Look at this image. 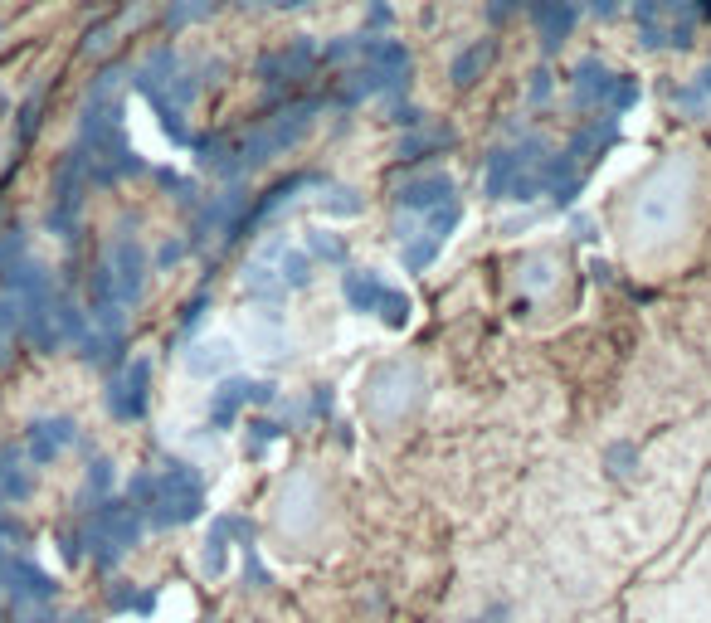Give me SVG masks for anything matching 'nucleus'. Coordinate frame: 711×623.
<instances>
[{
  "label": "nucleus",
  "instance_id": "7ed1b4c3",
  "mask_svg": "<svg viewBox=\"0 0 711 623\" xmlns=\"http://www.w3.org/2000/svg\"><path fill=\"white\" fill-rule=\"evenodd\" d=\"M0 594H10V599L25 604V609H44V604L59 594V585L39 570L35 560H5V565H0Z\"/></svg>",
  "mask_w": 711,
  "mask_h": 623
},
{
  "label": "nucleus",
  "instance_id": "20e7f679",
  "mask_svg": "<svg viewBox=\"0 0 711 623\" xmlns=\"http://www.w3.org/2000/svg\"><path fill=\"white\" fill-rule=\"evenodd\" d=\"M225 555H229V531H225V516H220V521H215V531H210V541H205L200 565H205L210 575H225Z\"/></svg>",
  "mask_w": 711,
  "mask_h": 623
},
{
  "label": "nucleus",
  "instance_id": "0eeeda50",
  "mask_svg": "<svg viewBox=\"0 0 711 623\" xmlns=\"http://www.w3.org/2000/svg\"><path fill=\"white\" fill-rule=\"evenodd\" d=\"M707 497H711V482H707Z\"/></svg>",
  "mask_w": 711,
  "mask_h": 623
},
{
  "label": "nucleus",
  "instance_id": "f03ea898",
  "mask_svg": "<svg viewBox=\"0 0 711 623\" xmlns=\"http://www.w3.org/2000/svg\"><path fill=\"white\" fill-rule=\"evenodd\" d=\"M137 536H142V507H108V512H98V521L88 526L83 541L93 546L98 565H117L137 546Z\"/></svg>",
  "mask_w": 711,
  "mask_h": 623
},
{
  "label": "nucleus",
  "instance_id": "39448f33",
  "mask_svg": "<svg viewBox=\"0 0 711 623\" xmlns=\"http://www.w3.org/2000/svg\"><path fill=\"white\" fill-rule=\"evenodd\" d=\"M512 619V599H497L487 614H478V619H468V623H507Z\"/></svg>",
  "mask_w": 711,
  "mask_h": 623
},
{
  "label": "nucleus",
  "instance_id": "423d86ee",
  "mask_svg": "<svg viewBox=\"0 0 711 623\" xmlns=\"http://www.w3.org/2000/svg\"><path fill=\"white\" fill-rule=\"evenodd\" d=\"M629 458H634V453H629L624 443H619V448L609 453V463H614V477H629V473H634V468H629Z\"/></svg>",
  "mask_w": 711,
  "mask_h": 623
},
{
  "label": "nucleus",
  "instance_id": "f257e3e1",
  "mask_svg": "<svg viewBox=\"0 0 711 623\" xmlns=\"http://www.w3.org/2000/svg\"><path fill=\"white\" fill-rule=\"evenodd\" d=\"M147 512L156 526H186V521H195L205 512V482L195 473H186V468H171L166 477L151 482Z\"/></svg>",
  "mask_w": 711,
  "mask_h": 623
}]
</instances>
